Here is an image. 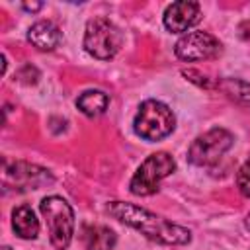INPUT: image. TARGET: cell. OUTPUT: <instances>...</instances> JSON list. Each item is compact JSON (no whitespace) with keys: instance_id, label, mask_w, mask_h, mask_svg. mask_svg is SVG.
Returning <instances> with one entry per match:
<instances>
[{"instance_id":"3957f363","label":"cell","mask_w":250,"mask_h":250,"mask_svg":"<svg viewBox=\"0 0 250 250\" xmlns=\"http://www.w3.org/2000/svg\"><path fill=\"white\" fill-rule=\"evenodd\" d=\"M41 213L49 227V238L51 244L57 250L68 248L72 234H74V213L72 207L59 195L45 197L41 201Z\"/></svg>"},{"instance_id":"8992f818","label":"cell","mask_w":250,"mask_h":250,"mask_svg":"<svg viewBox=\"0 0 250 250\" xmlns=\"http://www.w3.org/2000/svg\"><path fill=\"white\" fill-rule=\"evenodd\" d=\"M232 146V135L227 129H211L205 135H199L188 150V160L195 166L215 164L229 148Z\"/></svg>"},{"instance_id":"52a82bcc","label":"cell","mask_w":250,"mask_h":250,"mask_svg":"<svg viewBox=\"0 0 250 250\" xmlns=\"http://www.w3.org/2000/svg\"><path fill=\"white\" fill-rule=\"evenodd\" d=\"M174 51L182 61H205L221 53V43L207 31H191L178 39Z\"/></svg>"},{"instance_id":"9c48e42d","label":"cell","mask_w":250,"mask_h":250,"mask_svg":"<svg viewBox=\"0 0 250 250\" xmlns=\"http://www.w3.org/2000/svg\"><path fill=\"white\" fill-rule=\"evenodd\" d=\"M62 39V33L61 29L53 23V21H47V20H41L37 23H33L27 31V41L41 49V51H51L55 49Z\"/></svg>"},{"instance_id":"6da1fadb","label":"cell","mask_w":250,"mask_h":250,"mask_svg":"<svg viewBox=\"0 0 250 250\" xmlns=\"http://www.w3.org/2000/svg\"><path fill=\"white\" fill-rule=\"evenodd\" d=\"M107 213L119 219L121 223L137 229L141 234H145L150 240H156L160 244H186L191 238V232L180 225H174L143 207H137L133 203L125 201H111L107 205Z\"/></svg>"},{"instance_id":"e0dca14e","label":"cell","mask_w":250,"mask_h":250,"mask_svg":"<svg viewBox=\"0 0 250 250\" xmlns=\"http://www.w3.org/2000/svg\"><path fill=\"white\" fill-rule=\"evenodd\" d=\"M2 250H12V248H8V246H4V248H2Z\"/></svg>"},{"instance_id":"277c9868","label":"cell","mask_w":250,"mask_h":250,"mask_svg":"<svg viewBox=\"0 0 250 250\" xmlns=\"http://www.w3.org/2000/svg\"><path fill=\"white\" fill-rule=\"evenodd\" d=\"M121 41H123L121 31L107 18H94L88 21L84 33V49L92 57L100 61H107L115 57V53L121 47Z\"/></svg>"},{"instance_id":"5b68a950","label":"cell","mask_w":250,"mask_h":250,"mask_svg":"<svg viewBox=\"0 0 250 250\" xmlns=\"http://www.w3.org/2000/svg\"><path fill=\"white\" fill-rule=\"evenodd\" d=\"M176 170V162L168 152L150 154L135 172L131 180V191L135 195H152L156 193L160 182Z\"/></svg>"},{"instance_id":"2e32d148","label":"cell","mask_w":250,"mask_h":250,"mask_svg":"<svg viewBox=\"0 0 250 250\" xmlns=\"http://www.w3.org/2000/svg\"><path fill=\"white\" fill-rule=\"evenodd\" d=\"M246 227L250 229V215H248V221H246Z\"/></svg>"},{"instance_id":"30bf717a","label":"cell","mask_w":250,"mask_h":250,"mask_svg":"<svg viewBox=\"0 0 250 250\" xmlns=\"http://www.w3.org/2000/svg\"><path fill=\"white\" fill-rule=\"evenodd\" d=\"M82 242L86 250H111L115 246V232L104 225H86L82 229Z\"/></svg>"},{"instance_id":"7a4b0ae2","label":"cell","mask_w":250,"mask_h":250,"mask_svg":"<svg viewBox=\"0 0 250 250\" xmlns=\"http://www.w3.org/2000/svg\"><path fill=\"white\" fill-rule=\"evenodd\" d=\"M135 133L145 141H160L168 137L176 127V117L172 109L156 100H146L141 104L135 121Z\"/></svg>"},{"instance_id":"9a60e30c","label":"cell","mask_w":250,"mask_h":250,"mask_svg":"<svg viewBox=\"0 0 250 250\" xmlns=\"http://www.w3.org/2000/svg\"><path fill=\"white\" fill-rule=\"evenodd\" d=\"M23 8H25V10L35 12V10H39V8H41V4H23Z\"/></svg>"},{"instance_id":"4fadbf2b","label":"cell","mask_w":250,"mask_h":250,"mask_svg":"<svg viewBox=\"0 0 250 250\" xmlns=\"http://www.w3.org/2000/svg\"><path fill=\"white\" fill-rule=\"evenodd\" d=\"M219 90H223L232 102L250 107V82H244L240 78H223L217 82Z\"/></svg>"},{"instance_id":"7c38bea8","label":"cell","mask_w":250,"mask_h":250,"mask_svg":"<svg viewBox=\"0 0 250 250\" xmlns=\"http://www.w3.org/2000/svg\"><path fill=\"white\" fill-rule=\"evenodd\" d=\"M107 104H109V98H107V94L102 92V90H88V92L80 94L78 100H76L78 109H80L84 115H88V117H98V115H102V113L105 111Z\"/></svg>"},{"instance_id":"ba28073f","label":"cell","mask_w":250,"mask_h":250,"mask_svg":"<svg viewBox=\"0 0 250 250\" xmlns=\"http://www.w3.org/2000/svg\"><path fill=\"white\" fill-rule=\"evenodd\" d=\"M199 18H201V10H199L197 2L180 0L166 8L164 25L174 33H182V31L189 29L191 25H195L199 21Z\"/></svg>"},{"instance_id":"5bb4252c","label":"cell","mask_w":250,"mask_h":250,"mask_svg":"<svg viewBox=\"0 0 250 250\" xmlns=\"http://www.w3.org/2000/svg\"><path fill=\"white\" fill-rule=\"evenodd\" d=\"M236 186L244 197H250V158L240 166L236 174Z\"/></svg>"},{"instance_id":"8fae6325","label":"cell","mask_w":250,"mask_h":250,"mask_svg":"<svg viewBox=\"0 0 250 250\" xmlns=\"http://www.w3.org/2000/svg\"><path fill=\"white\" fill-rule=\"evenodd\" d=\"M12 225L16 234L21 238H35L39 234V221L27 205H20L12 211Z\"/></svg>"}]
</instances>
